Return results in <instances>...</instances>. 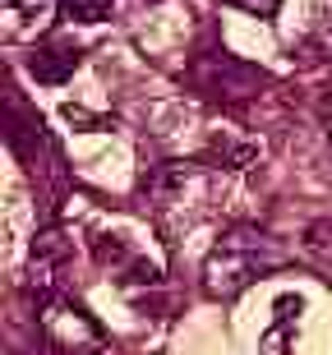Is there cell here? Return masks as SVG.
<instances>
[{
    "label": "cell",
    "instance_id": "6da1fadb",
    "mask_svg": "<svg viewBox=\"0 0 332 355\" xmlns=\"http://www.w3.org/2000/svg\"><path fill=\"white\" fill-rule=\"evenodd\" d=\"M286 263V245L259 226H231L203 259V286L213 300H236L259 277L277 272Z\"/></svg>",
    "mask_w": 332,
    "mask_h": 355
},
{
    "label": "cell",
    "instance_id": "7a4b0ae2",
    "mask_svg": "<svg viewBox=\"0 0 332 355\" xmlns=\"http://www.w3.org/2000/svg\"><path fill=\"white\" fill-rule=\"evenodd\" d=\"M37 328L42 342L51 355H97L107 346V332L79 300L69 295H55V291H42V309H37Z\"/></svg>",
    "mask_w": 332,
    "mask_h": 355
},
{
    "label": "cell",
    "instance_id": "3957f363",
    "mask_svg": "<svg viewBox=\"0 0 332 355\" xmlns=\"http://www.w3.org/2000/svg\"><path fill=\"white\" fill-rule=\"evenodd\" d=\"M55 24V0H0V37L37 42Z\"/></svg>",
    "mask_w": 332,
    "mask_h": 355
},
{
    "label": "cell",
    "instance_id": "277c9868",
    "mask_svg": "<svg viewBox=\"0 0 332 355\" xmlns=\"http://www.w3.org/2000/svg\"><path fill=\"white\" fill-rule=\"evenodd\" d=\"M33 74L42 83H65L74 69H79V46H69V42H55V46H37L33 51Z\"/></svg>",
    "mask_w": 332,
    "mask_h": 355
},
{
    "label": "cell",
    "instance_id": "5b68a950",
    "mask_svg": "<svg viewBox=\"0 0 332 355\" xmlns=\"http://www.w3.org/2000/svg\"><path fill=\"white\" fill-rule=\"evenodd\" d=\"M111 10H116V0H65V14L74 24H102L111 19Z\"/></svg>",
    "mask_w": 332,
    "mask_h": 355
},
{
    "label": "cell",
    "instance_id": "8992f818",
    "mask_svg": "<svg viewBox=\"0 0 332 355\" xmlns=\"http://www.w3.org/2000/svg\"><path fill=\"white\" fill-rule=\"evenodd\" d=\"M226 5H236V10H245V14H259V19H268V14H277L281 0H226Z\"/></svg>",
    "mask_w": 332,
    "mask_h": 355
},
{
    "label": "cell",
    "instance_id": "52a82bcc",
    "mask_svg": "<svg viewBox=\"0 0 332 355\" xmlns=\"http://www.w3.org/2000/svg\"><path fill=\"white\" fill-rule=\"evenodd\" d=\"M328 125H332V106H328Z\"/></svg>",
    "mask_w": 332,
    "mask_h": 355
}]
</instances>
